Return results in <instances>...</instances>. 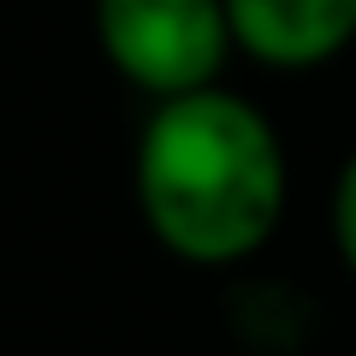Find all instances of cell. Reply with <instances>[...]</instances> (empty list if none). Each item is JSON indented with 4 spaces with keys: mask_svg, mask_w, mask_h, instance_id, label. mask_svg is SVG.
I'll return each mask as SVG.
<instances>
[{
    "mask_svg": "<svg viewBox=\"0 0 356 356\" xmlns=\"http://www.w3.org/2000/svg\"><path fill=\"white\" fill-rule=\"evenodd\" d=\"M95 48L149 102L220 83L232 48L226 0H95Z\"/></svg>",
    "mask_w": 356,
    "mask_h": 356,
    "instance_id": "obj_2",
    "label": "cell"
},
{
    "mask_svg": "<svg viewBox=\"0 0 356 356\" xmlns=\"http://www.w3.org/2000/svg\"><path fill=\"white\" fill-rule=\"evenodd\" d=\"M131 196L172 261L238 267L280 232L291 166L273 119L226 83L154 102L131 149Z\"/></svg>",
    "mask_w": 356,
    "mask_h": 356,
    "instance_id": "obj_1",
    "label": "cell"
},
{
    "mask_svg": "<svg viewBox=\"0 0 356 356\" xmlns=\"http://www.w3.org/2000/svg\"><path fill=\"white\" fill-rule=\"evenodd\" d=\"M332 250H339L344 273L356 280V149L344 154L339 178H332Z\"/></svg>",
    "mask_w": 356,
    "mask_h": 356,
    "instance_id": "obj_4",
    "label": "cell"
},
{
    "mask_svg": "<svg viewBox=\"0 0 356 356\" xmlns=\"http://www.w3.org/2000/svg\"><path fill=\"white\" fill-rule=\"evenodd\" d=\"M232 48L267 72H315L356 42V0H226Z\"/></svg>",
    "mask_w": 356,
    "mask_h": 356,
    "instance_id": "obj_3",
    "label": "cell"
}]
</instances>
